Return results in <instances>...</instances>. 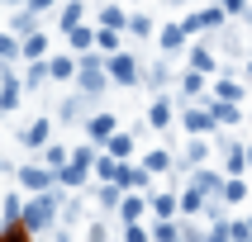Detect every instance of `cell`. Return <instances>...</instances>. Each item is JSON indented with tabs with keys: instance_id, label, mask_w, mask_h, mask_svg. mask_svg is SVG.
Returning a JSON list of instances; mask_svg holds the SVG:
<instances>
[{
	"instance_id": "1",
	"label": "cell",
	"mask_w": 252,
	"mask_h": 242,
	"mask_svg": "<svg viewBox=\"0 0 252 242\" xmlns=\"http://www.w3.org/2000/svg\"><path fill=\"white\" fill-rule=\"evenodd\" d=\"M53 209H57V204H53L48 195H43V199H33V204L24 209V223H29V228H48V223H53Z\"/></svg>"
},
{
	"instance_id": "2",
	"label": "cell",
	"mask_w": 252,
	"mask_h": 242,
	"mask_svg": "<svg viewBox=\"0 0 252 242\" xmlns=\"http://www.w3.org/2000/svg\"><path fill=\"white\" fill-rule=\"evenodd\" d=\"M110 76H114V81H124V85H133V81H138V67H133V57H124V53L110 57Z\"/></svg>"
},
{
	"instance_id": "3",
	"label": "cell",
	"mask_w": 252,
	"mask_h": 242,
	"mask_svg": "<svg viewBox=\"0 0 252 242\" xmlns=\"http://www.w3.org/2000/svg\"><path fill=\"white\" fill-rule=\"evenodd\" d=\"M224 24V10H200V14H190V19H186V33H195V28H219Z\"/></svg>"
},
{
	"instance_id": "4",
	"label": "cell",
	"mask_w": 252,
	"mask_h": 242,
	"mask_svg": "<svg viewBox=\"0 0 252 242\" xmlns=\"http://www.w3.org/2000/svg\"><path fill=\"white\" fill-rule=\"evenodd\" d=\"M210 119L214 124H238V105L233 100H210Z\"/></svg>"
},
{
	"instance_id": "5",
	"label": "cell",
	"mask_w": 252,
	"mask_h": 242,
	"mask_svg": "<svg viewBox=\"0 0 252 242\" xmlns=\"http://www.w3.org/2000/svg\"><path fill=\"white\" fill-rule=\"evenodd\" d=\"M219 199H224V204H243V199H248V181H238V176L224 181L219 185Z\"/></svg>"
},
{
	"instance_id": "6",
	"label": "cell",
	"mask_w": 252,
	"mask_h": 242,
	"mask_svg": "<svg viewBox=\"0 0 252 242\" xmlns=\"http://www.w3.org/2000/svg\"><path fill=\"white\" fill-rule=\"evenodd\" d=\"M224 161H228V176H243V166H248V152H243L238 142H224Z\"/></svg>"
},
{
	"instance_id": "7",
	"label": "cell",
	"mask_w": 252,
	"mask_h": 242,
	"mask_svg": "<svg viewBox=\"0 0 252 242\" xmlns=\"http://www.w3.org/2000/svg\"><path fill=\"white\" fill-rule=\"evenodd\" d=\"M81 90H91V95H95V90H105V76H100L95 62H81Z\"/></svg>"
},
{
	"instance_id": "8",
	"label": "cell",
	"mask_w": 252,
	"mask_h": 242,
	"mask_svg": "<svg viewBox=\"0 0 252 242\" xmlns=\"http://www.w3.org/2000/svg\"><path fill=\"white\" fill-rule=\"evenodd\" d=\"M86 166H91V152L81 147V152H76V161H71V166H62V181H67V185H76V181L86 176Z\"/></svg>"
},
{
	"instance_id": "9",
	"label": "cell",
	"mask_w": 252,
	"mask_h": 242,
	"mask_svg": "<svg viewBox=\"0 0 252 242\" xmlns=\"http://www.w3.org/2000/svg\"><path fill=\"white\" fill-rule=\"evenodd\" d=\"M186 128H190V133H210V128H214L210 109H186Z\"/></svg>"
},
{
	"instance_id": "10",
	"label": "cell",
	"mask_w": 252,
	"mask_h": 242,
	"mask_svg": "<svg viewBox=\"0 0 252 242\" xmlns=\"http://www.w3.org/2000/svg\"><path fill=\"white\" fill-rule=\"evenodd\" d=\"M219 185H224V181H219L214 171H195V190H200V195H219Z\"/></svg>"
},
{
	"instance_id": "11",
	"label": "cell",
	"mask_w": 252,
	"mask_h": 242,
	"mask_svg": "<svg viewBox=\"0 0 252 242\" xmlns=\"http://www.w3.org/2000/svg\"><path fill=\"white\" fill-rule=\"evenodd\" d=\"M214 100H233V105H238V100H243V85L238 81H219V85H214Z\"/></svg>"
},
{
	"instance_id": "12",
	"label": "cell",
	"mask_w": 252,
	"mask_h": 242,
	"mask_svg": "<svg viewBox=\"0 0 252 242\" xmlns=\"http://www.w3.org/2000/svg\"><path fill=\"white\" fill-rule=\"evenodd\" d=\"M205 199H210V195H200L195 185H190V190L181 195V209H186V214H200V209H205Z\"/></svg>"
},
{
	"instance_id": "13",
	"label": "cell",
	"mask_w": 252,
	"mask_h": 242,
	"mask_svg": "<svg viewBox=\"0 0 252 242\" xmlns=\"http://www.w3.org/2000/svg\"><path fill=\"white\" fill-rule=\"evenodd\" d=\"M190 71H214V53L210 48H195V53H190Z\"/></svg>"
},
{
	"instance_id": "14",
	"label": "cell",
	"mask_w": 252,
	"mask_h": 242,
	"mask_svg": "<svg viewBox=\"0 0 252 242\" xmlns=\"http://www.w3.org/2000/svg\"><path fill=\"white\" fill-rule=\"evenodd\" d=\"M181 90H186V95H200V90H205V71H186V76H181Z\"/></svg>"
},
{
	"instance_id": "15",
	"label": "cell",
	"mask_w": 252,
	"mask_h": 242,
	"mask_svg": "<svg viewBox=\"0 0 252 242\" xmlns=\"http://www.w3.org/2000/svg\"><path fill=\"white\" fill-rule=\"evenodd\" d=\"M181 43H186V28H176V24H171V28H162V48H167V53H176Z\"/></svg>"
},
{
	"instance_id": "16",
	"label": "cell",
	"mask_w": 252,
	"mask_h": 242,
	"mask_svg": "<svg viewBox=\"0 0 252 242\" xmlns=\"http://www.w3.org/2000/svg\"><path fill=\"white\" fill-rule=\"evenodd\" d=\"M48 181H53V176H48V171H38V166L24 171V185H29V190H48Z\"/></svg>"
},
{
	"instance_id": "17",
	"label": "cell",
	"mask_w": 252,
	"mask_h": 242,
	"mask_svg": "<svg viewBox=\"0 0 252 242\" xmlns=\"http://www.w3.org/2000/svg\"><path fill=\"white\" fill-rule=\"evenodd\" d=\"M228 238H233V242H252V218H238V223H228Z\"/></svg>"
},
{
	"instance_id": "18",
	"label": "cell",
	"mask_w": 252,
	"mask_h": 242,
	"mask_svg": "<svg viewBox=\"0 0 252 242\" xmlns=\"http://www.w3.org/2000/svg\"><path fill=\"white\" fill-rule=\"evenodd\" d=\"M148 119H153L157 128H162V124H171V105H167V100H157L153 109H148Z\"/></svg>"
},
{
	"instance_id": "19",
	"label": "cell",
	"mask_w": 252,
	"mask_h": 242,
	"mask_svg": "<svg viewBox=\"0 0 252 242\" xmlns=\"http://www.w3.org/2000/svg\"><path fill=\"white\" fill-rule=\"evenodd\" d=\"M24 142H29V147H43V142H48V124H29Z\"/></svg>"
},
{
	"instance_id": "20",
	"label": "cell",
	"mask_w": 252,
	"mask_h": 242,
	"mask_svg": "<svg viewBox=\"0 0 252 242\" xmlns=\"http://www.w3.org/2000/svg\"><path fill=\"white\" fill-rule=\"evenodd\" d=\"M91 133H95V138H110V133H114V119H110V114L91 119Z\"/></svg>"
},
{
	"instance_id": "21",
	"label": "cell",
	"mask_w": 252,
	"mask_h": 242,
	"mask_svg": "<svg viewBox=\"0 0 252 242\" xmlns=\"http://www.w3.org/2000/svg\"><path fill=\"white\" fill-rule=\"evenodd\" d=\"M153 209L162 214V218H171V214H176V199H171V195H157V199H153Z\"/></svg>"
},
{
	"instance_id": "22",
	"label": "cell",
	"mask_w": 252,
	"mask_h": 242,
	"mask_svg": "<svg viewBox=\"0 0 252 242\" xmlns=\"http://www.w3.org/2000/svg\"><path fill=\"white\" fill-rule=\"evenodd\" d=\"M110 152H114V157H128V152H133V138H124V133L110 138Z\"/></svg>"
},
{
	"instance_id": "23",
	"label": "cell",
	"mask_w": 252,
	"mask_h": 242,
	"mask_svg": "<svg viewBox=\"0 0 252 242\" xmlns=\"http://www.w3.org/2000/svg\"><path fill=\"white\" fill-rule=\"evenodd\" d=\"M205 242H233V238H228V223H224V218H214V228H210V238H205Z\"/></svg>"
},
{
	"instance_id": "24",
	"label": "cell",
	"mask_w": 252,
	"mask_h": 242,
	"mask_svg": "<svg viewBox=\"0 0 252 242\" xmlns=\"http://www.w3.org/2000/svg\"><path fill=\"white\" fill-rule=\"evenodd\" d=\"M176 233H181L176 223H157V242H176Z\"/></svg>"
},
{
	"instance_id": "25",
	"label": "cell",
	"mask_w": 252,
	"mask_h": 242,
	"mask_svg": "<svg viewBox=\"0 0 252 242\" xmlns=\"http://www.w3.org/2000/svg\"><path fill=\"white\" fill-rule=\"evenodd\" d=\"M167 166H171L167 152H153V157H148V171H167Z\"/></svg>"
},
{
	"instance_id": "26",
	"label": "cell",
	"mask_w": 252,
	"mask_h": 242,
	"mask_svg": "<svg viewBox=\"0 0 252 242\" xmlns=\"http://www.w3.org/2000/svg\"><path fill=\"white\" fill-rule=\"evenodd\" d=\"M219 10H224V14H243V10H248V0H219Z\"/></svg>"
},
{
	"instance_id": "27",
	"label": "cell",
	"mask_w": 252,
	"mask_h": 242,
	"mask_svg": "<svg viewBox=\"0 0 252 242\" xmlns=\"http://www.w3.org/2000/svg\"><path fill=\"white\" fill-rule=\"evenodd\" d=\"M76 19H81V5H67V10H62V24L76 28Z\"/></svg>"
},
{
	"instance_id": "28",
	"label": "cell",
	"mask_w": 252,
	"mask_h": 242,
	"mask_svg": "<svg viewBox=\"0 0 252 242\" xmlns=\"http://www.w3.org/2000/svg\"><path fill=\"white\" fill-rule=\"evenodd\" d=\"M48 76H71V62H67V57H57L53 67H48Z\"/></svg>"
},
{
	"instance_id": "29",
	"label": "cell",
	"mask_w": 252,
	"mask_h": 242,
	"mask_svg": "<svg viewBox=\"0 0 252 242\" xmlns=\"http://www.w3.org/2000/svg\"><path fill=\"white\" fill-rule=\"evenodd\" d=\"M138 214H143V199H124V218H128V223H133Z\"/></svg>"
},
{
	"instance_id": "30",
	"label": "cell",
	"mask_w": 252,
	"mask_h": 242,
	"mask_svg": "<svg viewBox=\"0 0 252 242\" xmlns=\"http://www.w3.org/2000/svg\"><path fill=\"white\" fill-rule=\"evenodd\" d=\"M124 24H128V19L119 10H105V28H124Z\"/></svg>"
},
{
	"instance_id": "31",
	"label": "cell",
	"mask_w": 252,
	"mask_h": 242,
	"mask_svg": "<svg viewBox=\"0 0 252 242\" xmlns=\"http://www.w3.org/2000/svg\"><path fill=\"white\" fill-rule=\"evenodd\" d=\"M100 176H105V181H114V176H119V161H110V157H105V161H100Z\"/></svg>"
},
{
	"instance_id": "32",
	"label": "cell",
	"mask_w": 252,
	"mask_h": 242,
	"mask_svg": "<svg viewBox=\"0 0 252 242\" xmlns=\"http://www.w3.org/2000/svg\"><path fill=\"white\" fill-rule=\"evenodd\" d=\"M14 53H19V48H14V38H5V33H0V57H5V62H10Z\"/></svg>"
},
{
	"instance_id": "33",
	"label": "cell",
	"mask_w": 252,
	"mask_h": 242,
	"mask_svg": "<svg viewBox=\"0 0 252 242\" xmlns=\"http://www.w3.org/2000/svg\"><path fill=\"white\" fill-rule=\"evenodd\" d=\"M128 242H148V233L143 228H128Z\"/></svg>"
},
{
	"instance_id": "34",
	"label": "cell",
	"mask_w": 252,
	"mask_h": 242,
	"mask_svg": "<svg viewBox=\"0 0 252 242\" xmlns=\"http://www.w3.org/2000/svg\"><path fill=\"white\" fill-rule=\"evenodd\" d=\"M48 5H53V0H29V10H48Z\"/></svg>"
},
{
	"instance_id": "35",
	"label": "cell",
	"mask_w": 252,
	"mask_h": 242,
	"mask_svg": "<svg viewBox=\"0 0 252 242\" xmlns=\"http://www.w3.org/2000/svg\"><path fill=\"white\" fill-rule=\"evenodd\" d=\"M91 242H105V228H91Z\"/></svg>"
},
{
	"instance_id": "36",
	"label": "cell",
	"mask_w": 252,
	"mask_h": 242,
	"mask_svg": "<svg viewBox=\"0 0 252 242\" xmlns=\"http://www.w3.org/2000/svg\"><path fill=\"white\" fill-rule=\"evenodd\" d=\"M243 152H248V166H252V147H243Z\"/></svg>"
},
{
	"instance_id": "37",
	"label": "cell",
	"mask_w": 252,
	"mask_h": 242,
	"mask_svg": "<svg viewBox=\"0 0 252 242\" xmlns=\"http://www.w3.org/2000/svg\"><path fill=\"white\" fill-rule=\"evenodd\" d=\"M248 76H252V62H248Z\"/></svg>"
}]
</instances>
